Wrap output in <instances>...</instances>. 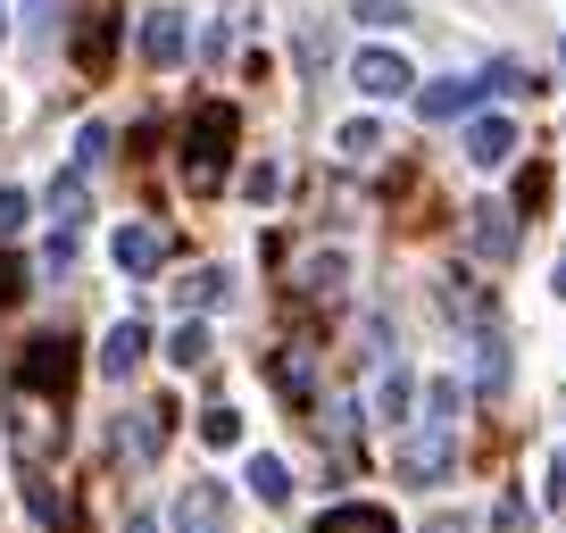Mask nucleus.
I'll return each instance as SVG.
<instances>
[{"label": "nucleus", "mask_w": 566, "mask_h": 533, "mask_svg": "<svg viewBox=\"0 0 566 533\" xmlns=\"http://www.w3.org/2000/svg\"><path fill=\"white\" fill-rule=\"evenodd\" d=\"M125 533H159V516H150V509H134V516H125Z\"/></svg>", "instance_id": "nucleus-26"}, {"label": "nucleus", "mask_w": 566, "mask_h": 533, "mask_svg": "<svg viewBox=\"0 0 566 533\" xmlns=\"http://www.w3.org/2000/svg\"><path fill=\"white\" fill-rule=\"evenodd\" d=\"M334 159H342V167H375V159H384V125H375V117H350V125L334 134Z\"/></svg>", "instance_id": "nucleus-9"}, {"label": "nucleus", "mask_w": 566, "mask_h": 533, "mask_svg": "<svg viewBox=\"0 0 566 533\" xmlns=\"http://www.w3.org/2000/svg\"><path fill=\"white\" fill-rule=\"evenodd\" d=\"M0 34H9V9H0Z\"/></svg>", "instance_id": "nucleus-29"}, {"label": "nucleus", "mask_w": 566, "mask_h": 533, "mask_svg": "<svg viewBox=\"0 0 566 533\" xmlns=\"http://www.w3.org/2000/svg\"><path fill=\"white\" fill-rule=\"evenodd\" d=\"M424 409H433L424 426H433V433H450V426H459V384H442V375H433V384H424Z\"/></svg>", "instance_id": "nucleus-17"}, {"label": "nucleus", "mask_w": 566, "mask_h": 533, "mask_svg": "<svg viewBox=\"0 0 566 533\" xmlns=\"http://www.w3.org/2000/svg\"><path fill=\"white\" fill-rule=\"evenodd\" d=\"M408 9H424V0H358V18H384V25L408 18Z\"/></svg>", "instance_id": "nucleus-24"}, {"label": "nucleus", "mask_w": 566, "mask_h": 533, "mask_svg": "<svg viewBox=\"0 0 566 533\" xmlns=\"http://www.w3.org/2000/svg\"><path fill=\"white\" fill-rule=\"evenodd\" d=\"M558 67H566V51H558Z\"/></svg>", "instance_id": "nucleus-30"}, {"label": "nucleus", "mask_w": 566, "mask_h": 533, "mask_svg": "<svg viewBox=\"0 0 566 533\" xmlns=\"http://www.w3.org/2000/svg\"><path fill=\"white\" fill-rule=\"evenodd\" d=\"M250 492H259V500H292V475H283V459H250Z\"/></svg>", "instance_id": "nucleus-18"}, {"label": "nucleus", "mask_w": 566, "mask_h": 533, "mask_svg": "<svg viewBox=\"0 0 566 533\" xmlns=\"http://www.w3.org/2000/svg\"><path fill=\"white\" fill-rule=\"evenodd\" d=\"M108 159V125H84V134H75V167H84V176H92V167H101Z\"/></svg>", "instance_id": "nucleus-22"}, {"label": "nucleus", "mask_w": 566, "mask_h": 533, "mask_svg": "<svg viewBox=\"0 0 566 533\" xmlns=\"http://www.w3.org/2000/svg\"><path fill=\"white\" fill-rule=\"evenodd\" d=\"M492 84H475V75H450V84H433L424 92V117H459V108H475Z\"/></svg>", "instance_id": "nucleus-13"}, {"label": "nucleus", "mask_w": 566, "mask_h": 533, "mask_svg": "<svg viewBox=\"0 0 566 533\" xmlns=\"http://www.w3.org/2000/svg\"><path fill=\"white\" fill-rule=\"evenodd\" d=\"M350 84L367 92V101H400L417 75H408V59H400V51H358V59H350Z\"/></svg>", "instance_id": "nucleus-3"}, {"label": "nucleus", "mask_w": 566, "mask_h": 533, "mask_svg": "<svg viewBox=\"0 0 566 533\" xmlns=\"http://www.w3.org/2000/svg\"><path fill=\"white\" fill-rule=\"evenodd\" d=\"M400 475L408 483H442L450 475V433H433V426L408 433V442H400Z\"/></svg>", "instance_id": "nucleus-6"}, {"label": "nucleus", "mask_w": 566, "mask_h": 533, "mask_svg": "<svg viewBox=\"0 0 566 533\" xmlns=\"http://www.w3.org/2000/svg\"><path fill=\"white\" fill-rule=\"evenodd\" d=\"M226 292H233V284H226V266H192V275L176 284V301H184V309H217Z\"/></svg>", "instance_id": "nucleus-14"}, {"label": "nucleus", "mask_w": 566, "mask_h": 533, "mask_svg": "<svg viewBox=\"0 0 566 533\" xmlns=\"http://www.w3.org/2000/svg\"><path fill=\"white\" fill-rule=\"evenodd\" d=\"M51 209L67 217V226H75V217H84V167H67V176L51 184Z\"/></svg>", "instance_id": "nucleus-19"}, {"label": "nucleus", "mask_w": 566, "mask_h": 533, "mask_svg": "<svg viewBox=\"0 0 566 533\" xmlns=\"http://www.w3.org/2000/svg\"><path fill=\"white\" fill-rule=\"evenodd\" d=\"M18 292H25V266H18V259H0V309L18 301Z\"/></svg>", "instance_id": "nucleus-25"}, {"label": "nucleus", "mask_w": 566, "mask_h": 533, "mask_svg": "<svg viewBox=\"0 0 566 533\" xmlns=\"http://www.w3.org/2000/svg\"><path fill=\"white\" fill-rule=\"evenodd\" d=\"M317 533H391V516L384 509H325Z\"/></svg>", "instance_id": "nucleus-15"}, {"label": "nucleus", "mask_w": 566, "mask_h": 533, "mask_svg": "<svg viewBox=\"0 0 566 533\" xmlns=\"http://www.w3.org/2000/svg\"><path fill=\"white\" fill-rule=\"evenodd\" d=\"M467 242H475V259L509 266L516 259V217L500 209V200H475V209H467Z\"/></svg>", "instance_id": "nucleus-2"}, {"label": "nucleus", "mask_w": 566, "mask_h": 533, "mask_svg": "<svg viewBox=\"0 0 566 533\" xmlns=\"http://www.w3.org/2000/svg\"><path fill=\"white\" fill-rule=\"evenodd\" d=\"M226 516H233L226 483H184V500H176V525L184 533H226Z\"/></svg>", "instance_id": "nucleus-4"}, {"label": "nucleus", "mask_w": 566, "mask_h": 533, "mask_svg": "<svg viewBox=\"0 0 566 533\" xmlns=\"http://www.w3.org/2000/svg\"><path fill=\"white\" fill-rule=\"evenodd\" d=\"M25 217H34V200H25L18 184H0V242H9V233H25Z\"/></svg>", "instance_id": "nucleus-20"}, {"label": "nucleus", "mask_w": 566, "mask_h": 533, "mask_svg": "<svg viewBox=\"0 0 566 533\" xmlns=\"http://www.w3.org/2000/svg\"><path fill=\"white\" fill-rule=\"evenodd\" d=\"M167 417H176V409H167V400H150V409H134V426H125V450H134V459H159V450H167Z\"/></svg>", "instance_id": "nucleus-11"}, {"label": "nucleus", "mask_w": 566, "mask_h": 533, "mask_svg": "<svg viewBox=\"0 0 566 533\" xmlns=\"http://www.w3.org/2000/svg\"><path fill=\"white\" fill-rule=\"evenodd\" d=\"M475 375H483V384H509V351H500V334L475 342Z\"/></svg>", "instance_id": "nucleus-21"}, {"label": "nucleus", "mask_w": 566, "mask_h": 533, "mask_svg": "<svg viewBox=\"0 0 566 533\" xmlns=\"http://www.w3.org/2000/svg\"><path fill=\"white\" fill-rule=\"evenodd\" d=\"M226 143H233V117L209 101L192 117V150H184V184H192V192H217V159H226Z\"/></svg>", "instance_id": "nucleus-1"}, {"label": "nucleus", "mask_w": 566, "mask_h": 533, "mask_svg": "<svg viewBox=\"0 0 566 533\" xmlns=\"http://www.w3.org/2000/svg\"><path fill=\"white\" fill-rule=\"evenodd\" d=\"M242 192H250V200H275V192H283V167H275V159H259V167H250V184H242Z\"/></svg>", "instance_id": "nucleus-23"}, {"label": "nucleus", "mask_w": 566, "mask_h": 533, "mask_svg": "<svg viewBox=\"0 0 566 533\" xmlns=\"http://www.w3.org/2000/svg\"><path fill=\"white\" fill-rule=\"evenodd\" d=\"M167 358H176L184 375H192V367H209V358H217V334H209L200 317H184L176 334H167Z\"/></svg>", "instance_id": "nucleus-12"}, {"label": "nucleus", "mask_w": 566, "mask_h": 533, "mask_svg": "<svg viewBox=\"0 0 566 533\" xmlns=\"http://www.w3.org/2000/svg\"><path fill=\"white\" fill-rule=\"evenodd\" d=\"M424 533H467V516H433V525H424Z\"/></svg>", "instance_id": "nucleus-27"}, {"label": "nucleus", "mask_w": 566, "mask_h": 533, "mask_svg": "<svg viewBox=\"0 0 566 533\" xmlns=\"http://www.w3.org/2000/svg\"><path fill=\"white\" fill-rule=\"evenodd\" d=\"M108 259H117L125 275H150V266L167 259V233H159V226H117V242H108Z\"/></svg>", "instance_id": "nucleus-8"}, {"label": "nucleus", "mask_w": 566, "mask_h": 533, "mask_svg": "<svg viewBox=\"0 0 566 533\" xmlns=\"http://www.w3.org/2000/svg\"><path fill=\"white\" fill-rule=\"evenodd\" d=\"M467 159H475L483 176H492V167H509V159H516V125H509V117H475V125H467Z\"/></svg>", "instance_id": "nucleus-7"}, {"label": "nucleus", "mask_w": 566, "mask_h": 533, "mask_svg": "<svg viewBox=\"0 0 566 533\" xmlns=\"http://www.w3.org/2000/svg\"><path fill=\"white\" fill-rule=\"evenodd\" d=\"M142 59L150 67H184V9H142Z\"/></svg>", "instance_id": "nucleus-5"}, {"label": "nucleus", "mask_w": 566, "mask_h": 533, "mask_svg": "<svg viewBox=\"0 0 566 533\" xmlns=\"http://www.w3.org/2000/svg\"><path fill=\"white\" fill-rule=\"evenodd\" d=\"M200 442H209V450H233V442H242V409H226V400H217V409L200 417Z\"/></svg>", "instance_id": "nucleus-16"}, {"label": "nucleus", "mask_w": 566, "mask_h": 533, "mask_svg": "<svg viewBox=\"0 0 566 533\" xmlns=\"http://www.w3.org/2000/svg\"><path fill=\"white\" fill-rule=\"evenodd\" d=\"M549 292H558V301H566V259H558V266H549Z\"/></svg>", "instance_id": "nucleus-28"}, {"label": "nucleus", "mask_w": 566, "mask_h": 533, "mask_svg": "<svg viewBox=\"0 0 566 533\" xmlns=\"http://www.w3.org/2000/svg\"><path fill=\"white\" fill-rule=\"evenodd\" d=\"M142 351H150V334H142L134 317L108 325V342H101V375H134V367H142Z\"/></svg>", "instance_id": "nucleus-10"}]
</instances>
